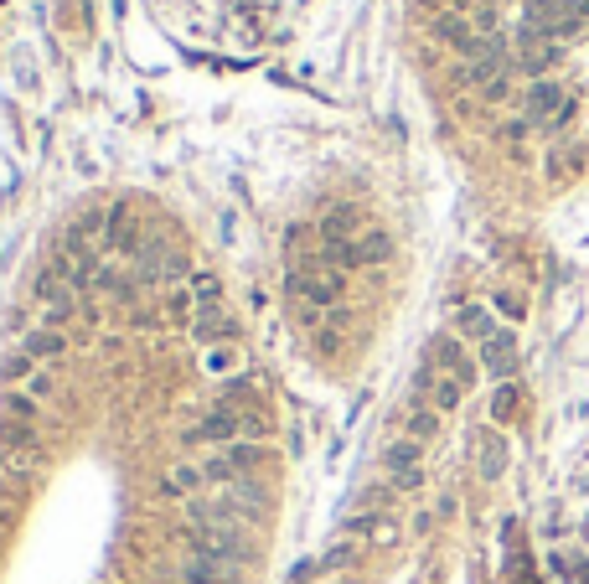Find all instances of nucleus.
Masks as SVG:
<instances>
[{"label":"nucleus","instance_id":"1","mask_svg":"<svg viewBox=\"0 0 589 584\" xmlns=\"http://www.w3.org/2000/svg\"><path fill=\"white\" fill-rule=\"evenodd\" d=\"M264 435H269V419H264L259 409H243L238 393H228L223 404H217L186 440H192V445H212V440H233V445H238V440H259V445H264Z\"/></svg>","mask_w":589,"mask_h":584},{"label":"nucleus","instance_id":"2","mask_svg":"<svg viewBox=\"0 0 589 584\" xmlns=\"http://www.w3.org/2000/svg\"><path fill=\"white\" fill-rule=\"evenodd\" d=\"M269 455H274V450L259 445V440H238V445H223L217 455H207V460H202V471H207V481L233 486V481H248V476H254Z\"/></svg>","mask_w":589,"mask_h":584},{"label":"nucleus","instance_id":"3","mask_svg":"<svg viewBox=\"0 0 589 584\" xmlns=\"http://www.w3.org/2000/svg\"><path fill=\"white\" fill-rule=\"evenodd\" d=\"M424 367H429V373H440V378L465 383V388L476 383V362H471V352H465L460 336H434V342H429V357H424Z\"/></svg>","mask_w":589,"mask_h":584},{"label":"nucleus","instance_id":"4","mask_svg":"<svg viewBox=\"0 0 589 584\" xmlns=\"http://www.w3.org/2000/svg\"><path fill=\"white\" fill-rule=\"evenodd\" d=\"M383 471H388L393 491H414L424 481V445L419 440H393L383 450Z\"/></svg>","mask_w":589,"mask_h":584},{"label":"nucleus","instance_id":"5","mask_svg":"<svg viewBox=\"0 0 589 584\" xmlns=\"http://www.w3.org/2000/svg\"><path fill=\"white\" fill-rule=\"evenodd\" d=\"M569 114H574V99L564 94V88L538 83L533 94H527V119H533V125H543V130H558Z\"/></svg>","mask_w":589,"mask_h":584},{"label":"nucleus","instance_id":"6","mask_svg":"<svg viewBox=\"0 0 589 584\" xmlns=\"http://www.w3.org/2000/svg\"><path fill=\"white\" fill-rule=\"evenodd\" d=\"M481 367L491 378H512V367H517V342H512V331H496V336H486L481 342Z\"/></svg>","mask_w":589,"mask_h":584},{"label":"nucleus","instance_id":"7","mask_svg":"<svg viewBox=\"0 0 589 584\" xmlns=\"http://www.w3.org/2000/svg\"><path fill=\"white\" fill-rule=\"evenodd\" d=\"M202 486H207L202 460H181V466H171V471L161 476V491H166V497H197Z\"/></svg>","mask_w":589,"mask_h":584},{"label":"nucleus","instance_id":"8","mask_svg":"<svg viewBox=\"0 0 589 584\" xmlns=\"http://www.w3.org/2000/svg\"><path fill=\"white\" fill-rule=\"evenodd\" d=\"M476 466H481L486 481H496L507 471V440L496 435V429H481V435H476Z\"/></svg>","mask_w":589,"mask_h":584},{"label":"nucleus","instance_id":"9","mask_svg":"<svg viewBox=\"0 0 589 584\" xmlns=\"http://www.w3.org/2000/svg\"><path fill=\"white\" fill-rule=\"evenodd\" d=\"M455 331L465 336V342H486V336H496V331H502V326H496L491 321V311H486V305H460V316H455Z\"/></svg>","mask_w":589,"mask_h":584},{"label":"nucleus","instance_id":"10","mask_svg":"<svg viewBox=\"0 0 589 584\" xmlns=\"http://www.w3.org/2000/svg\"><path fill=\"white\" fill-rule=\"evenodd\" d=\"M21 352H26L31 362H52V357H62V352H68V336H62V331H52V326H42V331H31L26 342H21Z\"/></svg>","mask_w":589,"mask_h":584},{"label":"nucleus","instance_id":"11","mask_svg":"<svg viewBox=\"0 0 589 584\" xmlns=\"http://www.w3.org/2000/svg\"><path fill=\"white\" fill-rule=\"evenodd\" d=\"M434 429H440V409H429V404H409V419H403V440H419V445H429L434 440Z\"/></svg>","mask_w":589,"mask_h":584},{"label":"nucleus","instance_id":"12","mask_svg":"<svg viewBox=\"0 0 589 584\" xmlns=\"http://www.w3.org/2000/svg\"><path fill=\"white\" fill-rule=\"evenodd\" d=\"M42 466V450H16V445H0V471L11 481H31Z\"/></svg>","mask_w":589,"mask_h":584},{"label":"nucleus","instance_id":"13","mask_svg":"<svg viewBox=\"0 0 589 584\" xmlns=\"http://www.w3.org/2000/svg\"><path fill=\"white\" fill-rule=\"evenodd\" d=\"M202 367H207V373H212V378H223V373H233V367H238V347H207Z\"/></svg>","mask_w":589,"mask_h":584},{"label":"nucleus","instance_id":"14","mask_svg":"<svg viewBox=\"0 0 589 584\" xmlns=\"http://www.w3.org/2000/svg\"><path fill=\"white\" fill-rule=\"evenodd\" d=\"M491 419H496V424L517 419V388H512V383H502V388H496V398H491Z\"/></svg>","mask_w":589,"mask_h":584},{"label":"nucleus","instance_id":"15","mask_svg":"<svg viewBox=\"0 0 589 584\" xmlns=\"http://www.w3.org/2000/svg\"><path fill=\"white\" fill-rule=\"evenodd\" d=\"M496 311H502V316H512V321H517V316H522V300L502 290V295H496Z\"/></svg>","mask_w":589,"mask_h":584}]
</instances>
